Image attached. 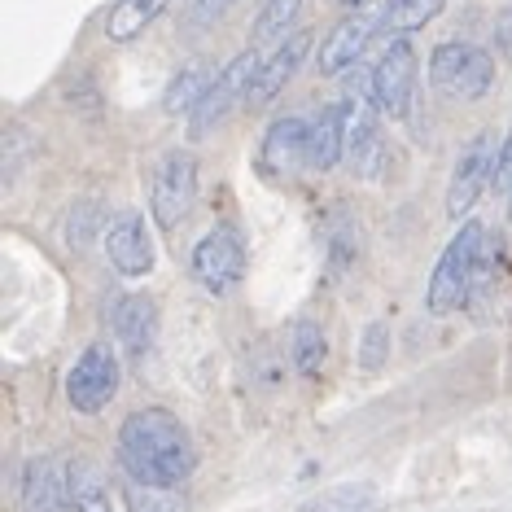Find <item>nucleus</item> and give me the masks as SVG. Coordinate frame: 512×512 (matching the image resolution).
<instances>
[{
    "mask_svg": "<svg viewBox=\"0 0 512 512\" xmlns=\"http://www.w3.org/2000/svg\"><path fill=\"white\" fill-rule=\"evenodd\" d=\"M381 110L372 106V92L364 88V97H346V158L359 176H372L381 158Z\"/></svg>",
    "mask_w": 512,
    "mask_h": 512,
    "instance_id": "f8f14e48",
    "label": "nucleus"
},
{
    "mask_svg": "<svg viewBox=\"0 0 512 512\" xmlns=\"http://www.w3.org/2000/svg\"><path fill=\"white\" fill-rule=\"evenodd\" d=\"M377 22H386V18H381V14H355V18L337 22L329 36H324V44H320V75L351 71L359 57H364V49L372 44V31H377Z\"/></svg>",
    "mask_w": 512,
    "mask_h": 512,
    "instance_id": "ddd939ff",
    "label": "nucleus"
},
{
    "mask_svg": "<svg viewBox=\"0 0 512 512\" xmlns=\"http://www.w3.org/2000/svg\"><path fill=\"white\" fill-rule=\"evenodd\" d=\"M123 499L132 512H184V495L176 486H149V482H136V477H127Z\"/></svg>",
    "mask_w": 512,
    "mask_h": 512,
    "instance_id": "b1692460",
    "label": "nucleus"
},
{
    "mask_svg": "<svg viewBox=\"0 0 512 512\" xmlns=\"http://www.w3.org/2000/svg\"><path fill=\"white\" fill-rule=\"evenodd\" d=\"M167 5H171V0H119V5L110 9V18H106V36L114 44L141 40L145 31H149V22H154Z\"/></svg>",
    "mask_w": 512,
    "mask_h": 512,
    "instance_id": "6ab92c4d",
    "label": "nucleus"
},
{
    "mask_svg": "<svg viewBox=\"0 0 512 512\" xmlns=\"http://www.w3.org/2000/svg\"><path fill=\"white\" fill-rule=\"evenodd\" d=\"M119 464L149 486H180L197 469V447L167 407H141L119 429Z\"/></svg>",
    "mask_w": 512,
    "mask_h": 512,
    "instance_id": "f257e3e1",
    "label": "nucleus"
},
{
    "mask_svg": "<svg viewBox=\"0 0 512 512\" xmlns=\"http://www.w3.org/2000/svg\"><path fill=\"white\" fill-rule=\"evenodd\" d=\"M412 88H416V49L407 36H394L368 75L372 106L386 114V119H403L407 106H412Z\"/></svg>",
    "mask_w": 512,
    "mask_h": 512,
    "instance_id": "1a4fd4ad",
    "label": "nucleus"
},
{
    "mask_svg": "<svg viewBox=\"0 0 512 512\" xmlns=\"http://www.w3.org/2000/svg\"><path fill=\"white\" fill-rule=\"evenodd\" d=\"M211 84H215L211 66H206V62H189L167 84V97H162V106H167V114H193L197 101L206 97V88H211Z\"/></svg>",
    "mask_w": 512,
    "mask_h": 512,
    "instance_id": "4be33fe9",
    "label": "nucleus"
},
{
    "mask_svg": "<svg viewBox=\"0 0 512 512\" xmlns=\"http://www.w3.org/2000/svg\"><path fill=\"white\" fill-rule=\"evenodd\" d=\"M193 281L206 289V294H228L237 289V281L246 276V241L232 224H215L211 232H202V241L189 254Z\"/></svg>",
    "mask_w": 512,
    "mask_h": 512,
    "instance_id": "423d86ee",
    "label": "nucleus"
},
{
    "mask_svg": "<svg viewBox=\"0 0 512 512\" xmlns=\"http://www.w3.org/2000/svg\"><path fill=\"white\" fill-rule=\"evenodd\" d=\"M386 359H390V329H386V320H372L364 324V337H359V364L372 372L386 364Z\"/></svg>",
    "mask_w": 512,
    "mask_h": 512,
    "instance_id": "a878e982",
    "label": "nucleus"
},
{
    "mask_svg": "<svg viewBox=\"0 0 512 512\" xmlns=\"http://www.w3.org/2000/svg\"><path fill=\"white\" fill-rule=\"evenodd\" d=\"M346 158V101L324 106L311 119V136H307V167L311 171H333Z\"/></svg>",
    "mask_w": 512,
    "mask_h": 512,
    "instance_id": "f3484780",
    "label": "nucleus"
},
{
    "mask_svg": "<svg viewBox=\"0 0 512 512\" xmlns=\"http://www.w3.org/2000/svg\"><path fill=\"white\" fill-rule=\"evenodd\" d=\"M429 84L451 101H482L495 88V62L469 40H447L429 53Z\"/></svg>",
    "mask_w": 512,
    "mask_h": 512,
    "instance_id": "7ed1b4c3",
    "label": "nucleus"
},
{
    "mask_svg": "<svg viewBox=\"0 0 512 512\" xmlns=\"http://www.w3.org/2000/svg\"><path fill=\"white\" fill-rule=\"evenodd\" d=\"M66 495H71L75 512H114L106 469H97V464L84 460V456L66 464Z\"/></svg>",
    "mask_w": 512,
    "mask_h": 512,
    "instance_id": "a211bd4d",
    "label": "nucleus"
},
{
    "mask_svg": "<svg viewBox=\"0 0 512 512\" xmlns=\"http://www.w3.org/2000/svg\"><path fill=\"white\" fill-rule=\"evenodd\" d=\"M259 66H263L259 49H241L237 57H232L224 71L215 75V84L206 88V97L197 101V110L189 114V136H197V141L211 136L215 127L241 106V101H250V88H254V79H259Z\"/></svg>",
    "mask_w": 512,
    "mask_h": 512,
    "instance_id": "20e7f679",
    "label": "nucleus"
},
{
    "mask_svg": "<svg viewBox=\"0 0 512 512\" xmlns=\"http://www.w3.org/2000/svg\"><path fill=\"white\" fill-rule=\"evenodd\" d=\"M307 136H311V123L302 114H281L263 136V149H259L263 167L272 176H289V171L307 167Z\"/></svg>",
    "mask_w": 512,
    "mask_h": 512,
    "instance_id": "4468645a",
    "label": "nucleus"
},
{
    "mask_svg": "<svg viewBox=\"0 0 512 512\" xmlns=\"http://www.w3.org/2000/svg\"><path fill=\"white\" fill-rule=\"evenodd\" d=\"M110 329H114V342L123 346L132 359L149 355L158 337V302L149 294H123L110 302Z\"/></svg>",
    "mask_w": 512,
    "mask_h": 512,
    "instance_id": "9b49d317",
    "label": "nucleus"
},
{
    "mask_svg": "<svg viewBox=\"0 0 512 512\" xmlns=\"http://www.w3.org/2000/svg\"><path fill=\"white\" fill-rule=\"evenodd\" d=\"M486 254V224L477 219H464L456 228V237L447 241V250L438 254L434 263V276L425 285V307L429 316H451L469 302L473 285H477V263Z\"/></svg>",
    "mask_w": 512,
    "mask_h": 512,
    "instance_id": "f03ea898",
    "label": "nucleus"
},
{
    "mask_svg": "<svg viewBox=\"0 0 512 512\" xmlns=\"http://www.w3.org/2000/svg\"><path fill=\"white\" fill-rule=\"evenodd\" d=\"M119 381H123V368H119L114 346L92 342V346H84V355L75 359V368L66 372V403H71L79 416H97L114 403Z\"/></svg>",
    "mask_w": 512,
    "mask_h": 512,
    "instance_id": "39448f33",
    "label": "nucleus"
},
{
    "mask_svg": "<svg viewBox=\"0 0 512 512\" xmlns=\"http://www.w3.org/2000/svg\"><path fill=\"white\" fill-rule=\"evenodd\" d=\"M307 49H311L307 31H294V36H285L281 49H276L259 66V79H254V88H250V106H267V101H272L276 92H281L289 79L298 75V66H302V57H307Z\"/></svg>",
    "mask_w": 512,
    "mask_h": 512,
    "instance_id": "2eb2a0df",
    "label": "nucleus"
},
{
    "mask_svg": "<svg viewBox=\"0 0 512 512\" xmlns=\"http://www.w3.org/2000/svg\"><path fill=\"white\" fill-rule=\"evenodd\" d=\"M193 202H197V158L184 154V149H171V154H162L154 171L149 211H154L162 232H176L193 215Z\"/></svg>",
    "mask_w": 512,
    "mask_h": 512,
    "instance_id": "0eeeda50",
    "label": "nucleus"
},
{
    "mask_svg": "<svg viewBox=\"0 0 512 512\" xmlns=\"http://www.w3.org/2000/svg\"><path fill=\"white\" fill-rule=\"evenodd\" d=\"M342 5H364V0H342Z\"/></svg>",
    "mask_w": 512,
    "mask_h": 512,
    "instance_id": "2f4dec72",
    "label": "nucleus"
},
{
    "mask_svg": "<svg viewBox=\"0 0 512 512\" xmlns=\"http://www.w3.org/2000/svg\"><path fill=\"white\" fill-rule=\"evenodd\" d=\"M495 171H499V141L495 132H477L464 154L456 158V171H451L447 184V219H469V211L477 206V197L486 189H495Z\"/></svg>",
    "mask_w": 512,
    "mask_h": 512,
    "instance_id": "6e6552de",
    "label": "nucleus"
},
{
    "mask_svg": "<svg viewBox=\"0 0 512 512\" xmlns=\"http://www.w3.org/2000/svg\"><path fill=\"white\" fill-rule=\"evenodd\" d=\"M508 224H512V189H508Z\"/></svg>",
    "mask_w": 512,
    "mask_h": 512,
    "instance_id": "7c9ffc66",
    "label": "nucleus"
},
{
    "mask_svg": "<svg viewBox=\"0 0 512 512\" xmlns=\"http://www.w3.org/2000/svg\"><path fill=\"white\" fill-rule=\"evenodd\" d=\"M71 495H66V469H57V460L36 456L27 460L22 473V508L27 512H66Z\"/></svg>",
    "mask_w": 512,
    "mask_h": 512,
    "instance_id": "dca6fc26",
    "label": "nucleus"
},
{
    "mask_svg": "<svg viewBox=\"0 0 512 512\" xmlns=\"http://www.w3.org/2000/svg\"><path fill=\"white\" fill-rule=\"evenodd\" d=\"M71 224H66V237L75 241V246H88L92 241V228H97V211H92V202H79V206H71Z\"/></svg>",
    "mask_w": 512,
    "mask_h": 512,
    "instance_id": "bb28decb",
    "label": "nucleus"
},
{
    "mask_svg": "<svg viewBox=\"0 0 512 512\" xmlns=\"http://www.w3.org/2000/svg\"><path fill=\"white\" fill-rule=\"evenodd\" d=\"M106 259L127 281L154 272V237H149V224L136 211H119L106 224Z\"/></svg>",
    "mask_w": 512,
    "mask_h": 512,
    "instance_id": "9d476101",
    "label": "nucleus"
},
{
    "mask_svg": "<svg viewBox=\"0 0 512 512\" xmlns=\"http://www.w3.org/2000/svg\"><path fill=\"white\" fill-rule=\"evenodd\" d=\"M294 512H381V499L368 482H342L333 491H320Z\"/></svg>",
    "mask_w": 512,
    "mask_h": 512,
    "instance_id": "412c9836",
    "label": "nucleus"
},
{
    "mask_svg": "<svg viewBox=\"0 0 512 512\" xmlns=\"http://www.w3.org/2000/svg\"><path fill=\"white\" fill-rule=\"evenodd\" d=\"M289 359H294L298 377H316L324 368V359H329V337L316 320H298L294 329H289Z\"/></svg>",
    "mask_w": 512,
    "mask_h": 512,
    "instance_id": "aec40b11",
    "label": "nucleus"
},
{
    "mask_svg": "<svg viewBox=\"0 0 512 512\" xmlns=\"http://www.w3.org/2000/svg\"><path fill=\"white\" fill-rule=\"evenodd\" d=\"M228 5H237V0H197V9H193V22H206V18H219Z\"/></svg>",
    "mask_w": 512,
    "mask_h": 512,
    "instance_id": "c85d7f7f",
    "label": "nucleus"
},
{
    "mask_svg": "<svg viewBox=\"0 0 512 512\" xmlns=\"http://www.w3.org/2000/svg\"><path fill=\"white\" fill-rule=\"evenodd\" d=\"M302 14V0H267L254 18V40H276L281 31L294 27V18Z\"/></svg>",
    "mask_w": 512,
    "mask_h": 512,
    "instance_id": "393cba45",
    "label": "nucleus"
},
{
    "mask_svg": "<svg viewBox=\"0 0 512 512\" xmlns=\"http://www.w3.org/2000/svg\"><path fill=\"white\" fill-rule=\"evenodd\" d=\"M495 189H512V132L504 136V145H499V171H495Z\"/></svg>",
    "mask_w": 512,
    "mask_h": 512,
    "instance_id": "cd10ccee",
    "label": "nucleus"
},
{
    "mask_svg": "<svg viewBox=\"0 0 512 512\" xmlns=\"http://www.w3.org/2000/svg\"><path fill=\"white\" fill-rule=\"evenodd\" d=\"M447 0H390L386 9H381V18H386L390 31H399V36H407V31H421L429 27Z\"/></svg>",
    "mask_w": 512,
    "mask_h": 512,
    "instance_id": "5701e85b",
    "label": "nucleus"
},
{
    "mask_svg": "<svg viewBox=\"0 0 512 512\" xmlns=\"http://www.w3.org/2000/svg\"><path fill=\"white\" fill-rule=\"evenodd\" d=\"M495 36H499V49L512 53V9H504V14H499V22H495Z\"/></svg>",
    "mask_w": 512,
    "mask_h": 512,
    "instance_id": "c756f323",
    "label": "nucleus"
}]
</instances>
